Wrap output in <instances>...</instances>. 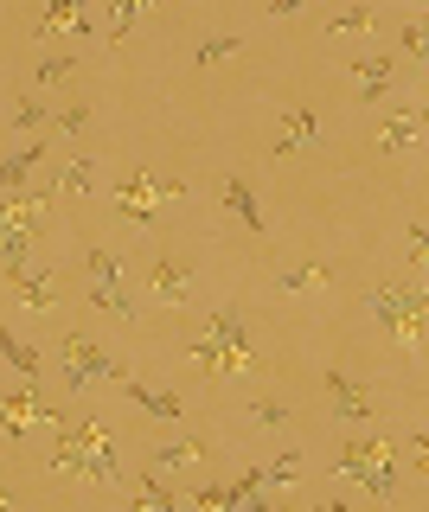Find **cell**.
<instances>
[{"mask_svg": "<svg viewBox=\"0 0 429 512\" xmlns=\"http://www.w3.org/2000/svg\"><path fill=\"white\" fill-rule=\"evenodd\" d=\"M84 269H90V308L116 314V320H135V295L122 282V256L116 250H84Z\"/></svg>", "mask_w": 429, "mask_h": 512, "instance_id": "8992f818", "label": "cell"}, {"mask_svg": "<svg viewBox=\"0 0 429 512\" xmlns=\"http://www.w3.org/2000/svg\"><path fill=\"white\" fill-rule=\"evenodd\" d=\"M52 423H58V410L33 391V378H26V391H7V397H0V436H7V442L33 436V429H52Z\"/></svg>", "mask_w": 429, "mask_h": 512, "instance_id": "ba28073f", "label": "cell"}, {"mask_svg": "<svg viewBox=\"0 0 429 512\" xmlns=\"http://www.w3.org/2000/svg\"><path fill=\"white\" fill-rule=\"evenodd\" d=\"M135 506H154V512H173V506H180V493H173V487H167V480H161V474H141V480H135Z\"/></svg>", "mask_w": 429, "mask_h": 512, "instance_id": "d4e9b609", "label": "cell"}, {"mask_svg": "<svg viewBox=\"0 0 429 512\" xmlns=\"http://www.w3.org/2000/svg\"><path fill=\"white\" fill-rule=\"evenodd\" d=\"M148 7H154V0H148Z\"/></svg>", "mask_w": 429, "mask_h": 512, "instance_id": "74e56055", "label": "cell"}, {"mask_svg": "<svg viewBox=\"0 0 429 512\" xmlns=\"http://www.w3.org/2000/svg\"><path fill=\"white\" fill-rule=\"evenodd\" d=\"M218 199H225V212L244 224V231H263V205H257V192H250L244 173H225V180H218Z\"/></svg>", "mask_w": 429, "mask_h": 512, "instance_id": "2e32d148", "label": "cell"}, {"mask_svg": "<svg viewBox=\"0 0 429 512\" xmlns=\"http://www.w3.org/2000/svg\"><path fill=\"white\" fill-rule=\"evenodd\" d=\"M45 192H52V199H84V192H97V154H71Z\"/></svg>", "mask_w": 429, "mask_h": 512, "instance_id": "e0dca14e", "label": "cell"}, {"mask_svg": "<svg viewBox=\"0 0 429 512\" xmlns=\"http://www.w3.org/2000/svg\"><path fill=\"white\" fill-rule=\"evenodd\" d=\"M199 461H205L199 442H167V448H154V468H199Z\"/></svg>", "mask_w": 429, "mask_h": 512, "instance_id": "484cf974", "label": "cell"}, {"mask_svg": "<svg viewBox=\"0 0 429 512\" xmlns=\"http://www.w3.org/2000/svg\"><path fill=\"white\" fill-rule=\"evenodd\" d=\"M321 384H327V404H333V416H340V423H359V416H372V391H365L359 378H346L340 365H333Z\"/></svg>", "mask_w": 429, "mask_h": 512, "instance_id": "7c38bea8", "label": "cell"}, {"mask_svg": "<svg viewBox=\"0 0 429 512\" xmlns=\"http://www.w3.org/2000/svg\"><path fill=\"white\" fill-rule=\"evenodd\" d=\"M33 32H39V39H58V32H71V39H97V7H77V0H45V20Z\"/></svg>", "mask_w": 429, "mask_h": 512, "instance_id": "30bf717a", "label": "cell"}, {"mask_svg": "<svg viewBox=\"0 0 429 512\" xmlns=\"http://www.w3.org/2000/svg\"><path fill=\"white\" fill-rule=\"evenodd\" d=\"M282 288L289 295H321V288H333V263H289L282 269Z\"/></svg>", "mask_w": 429, "mask_h": 512, "instance_id": "44dd1931", "label": "cell"}, {"mask_svg": "<svg viewBox=\"0 0 429 512\" xmlns=\"http://www.w3.org/2000/svg\"><path fill=\"white\" fill-rule=\"evenodd\" d=\"M289 423V404H276V397H263L257 404V429H282Z\"/></svg>", "mask_w": 429, "mask_h": 512, "instance_id": "4dcf8cb0", "label": "cell"}, {"mask_svg": "<svg viewBox=\"0 0 429 512\" xmlns=\"http://www.w3.org/2000/svg\"><path fill=\"white\" fill-rule=\"evenodd\" d=\"M0 359H7L20 378H39V372H45V352H33L20 333H7V327H0Z\"/></svg>", "mask_w": 429, "mask_h": 512, "instance_id": "7402d4cb", "label": "cell"}, {"mask_svg": "<svg viewBox=\"0 0 429 512\" xmlns=\"http://www.w3.org/2000/svg\"><path fill=\"white\" fill-rule=\"evenodd\" d=\"M365 308H372L378 314V327H385L391 333V340L397 346H404V352H417L423 346V288H372V295H365Z\"/></svg>", "mask_w": 429, "mask_h": 512, "instance_id": "277c9868", "label": "cell"}, {"mask_svg": "<svg viewBox=\"0 0 429 512\" xmlns=\"http://www.w3.org/2000/svg\"><path fill=\"white\" fill-rule=\"evenodd\" d=\"M186 359H193L199 378H237V372H257V365H263L237 308H212V314H205V327H199V340H193Z\"/></svg>", "mask_w": 429, "mask_h": 512, "instance_id": "7a4b0ae2", "label": "cell"}, {"mask_svg": "<svg viewBox=\"0 0 429 512\" xmlns=\"http://www.w3.org/2000/svg\"><path fill=\"white\" fill-rule=\"evenodd\" d=\"M391 77H397V58H359L353 64V84H359V103H385L391 96Z\"/></svg>", "mask_w": 429, "mask_h": 512, "instance_id": "ac0fdd59", "label": "cell"}, {"mask_svg": "<svg viewBox=\"0 0 429 512\" xmlns=\"http://www.w3.org/2000/svg\"><path fill=\"white\" fill-rule=\"evenodd\" d=\"M97 7H103V39L122 45V39L135 32V20L148 13V0H97Z\"/></svg>", "mask_w": 429, "mask_h": 512, "instance_id": "ffe728a7", "label": "cell"}, {"mask_svg": "<svg viewBox=\"0 0 429 512\" xmlns=\"http://www.w3.org/2000/svg\"><path fill=\"white\" fill-rule=\"evenodd\" d=\"M423 250H429V231H423V218L410 224V263H423Z\"/></svg>", "mask_w": 429, "mask_h": 512, "instance_id": "836d02e7", "label": "cell"}, {"mask_svg": "<svg viewBox=\"0 0 429 512\" xmlns=\"http://www.w3.org/2000/svg\"><path fill=\"white\" fill-rule=\"evenodd\" d=\"M193 288H199L193 263H180V256H148V295L161 301V308H186Z\"/></svg>", "mask_w": 429, "mask_h": 512, "instance_id": "9c48e42d", "label": "cell"}, {"mask_svg": "<svg viewBox=\"0 0 429 512\" xmlns=\"http://www.w3.org/2000/svg\"><path fill=\"white\" fill-rule=\"evenodd\" d=\"M333 474L340 480H353V487H365L378 506L397 493V448L385 436H353L340 448V461H333Z\"/></svg>", "mask_w": 429, "mask_h": 512, "instance_id": "3957f363", "label": "cell"}, {"mask_svg": "<svg viewBox=\"0 0 429 512\" xmlns=\"http://www.w3.org/2000/svg\"><path fill=\"white\" fill-rule=\"evenodd\" d=\"M39 160H45V141H33V148H20V154H7V160H0V192H20V180L39 167Z\"/></svg>", "mask_w": 429, "mask_h": 512, "instance_id": "603a6c76", "label": "cell"}, {"mask_svg": "<svg viewBox=\"0 0 429 512\" xmlns=\"http://www.w3.org/2000/svg\"><path fill=\"white\" fill-rule=\"evenodd\" d=\"M13 128H45V103H33V96H13Z\"/></svg>", "mask_w": 429, "mask_h": 512, "instance_id": "f546056e", "label": "cell"}, {"mask_svg": "<svg viewBox=\"0 0 429 512\" xmlns=\"http://www.w3.org/2000/svg\"><path fill=\"white\" fill-rule=\"evenodd\" d=\"M0 506H7V487H0Z\"/></svg>", "mask_w": 429, "mask_h": 512, "instance_id": "8d00e7d4", "label": "cell"}, {"mask_svg": "<svg viewBox=\"0 0 429 512\" xmlns=\"http://www.w3.org/2000/svg\"><path fill=\"white\" fill-rule=\"evenodd\" d=\"M333 39H359V32H372V7H353V13H333L327 20Z\"/></svg>", "mask_w": 429, "mask_h": 512, "instance_id": "4316f807", "label": "cell"}, {"mask_svg": "<svg viewBox=\"0 0 429 512\" xmlns=\"http://www.w3.org/2000/svg\"><path fill=\"white\" fill-rule=\"evenodd\" d=\"M52 474H71V480H90V487H116L122 480V461H116V436L97 423H52Z\"/></svg>", "mask_w": 429, "mask_h": 512, "instance_id": "6da1fadb", "label": "cell"}, {"mask_svg": "<svg viewBox=\"0 0 429 512\" xmlns=\"http://www.w3.org/2000/svg\"><path fill=\"white\" fill-rule=\"evenodd\" d=\"M161 199H180V180H154L148 167H129V173L116 180V212L129 218V224H148Z\"/></svg>", "mask_w": 429, "mask_h": 512, "instance_id": "52a82bcc", "label": "cell"}, {"mask_svg": "<svg viewBox=\"0 0 429 512\" xmlns=\"http://www.w3.org/2000/svg\"><path fill=\"white\" fill-rule=\"evenodd\" d=\"M0 269H7V288H13V295H20L33 314H45V308L58 301V282H52V276H39L26 256H13V263H0Z\"/></svg>", "mask_w": 429, "mask_h": 512, "instance_id": "8fae6325", "label": "cell"}, {"mask_svg": "<svg viewBox=\"0 0 429 512\" xmlns=\"http://www.w3.org/2000/svg\"><path fill=\"white\" fill-rule=\"evenodd\" d=\"M314 135H321V116H314V109H289V116L276 122V141H269V154H276V160H289L295 148H308Z\"/></svg>", "mask_w": 429, "mask_h": 512, "instance_id": "9a60e30c", "label": "cell"}, {"mask_svg": "<svg viewBox=\"0 0 429 512\" xmlns=\"http://www.w3.org/2000/svg\"><path fill=\"white\" fill-rule=\"evenodd\" d=\"M122 391L135 397V410H148L154 423H180L186 404H180V391H148V384H135V378H122Z\"/></svg>", "mask_w": 429, "mask_h": 512, "instance_id": "d6986e66", "label": "cell"}, {"mask_svg": "<svg viewBox=\"0 0 429 512\" xmlns=\"http://www.w3.org/2000/svg\"><path fill=\"white\" fill-rule=\"evenodd\" d=\"M71 71H77V58H71V52H58V58H39V71H33V77H39V84H65Z\"/></svg>", "mask_w": 429, "mask_h": 512, "instance_id": "83f0119b", "label": "cell"}, {"mask_svg": "<svg viewBox=\"0 0 429 512\" xmlns=\"http://www.w3.org/2000/svg\"><path fill=\"white\" fill-rule=\"evenodd\" d=\"M423 141V109L417 103H404L397 116H385V128H378V154H404V148H417Z\"/></svg>", "mask_w": 429, "mask_h": 512, "instance_id": "5bb4252c", "label": "cell"}, {"mask_svg": "<svg viewBox=\"0 0 429 512\" xmlns=\"http://www.w3.org/2000/svg\"><path fill=\"white\" fill-rule=\"evenodd\" d=\"M90 122V109L84 103H71V109H58V128H65V135H77V128Z\"/></svg>", "mask_w": 429, "mask_h": 512, "instance_id": "d6a6232c", "label": "cell"}, {"mask_svg": "<svg viewBox=\"0 0 429 512\" xmlns=\"http://www.w3.org/2000/svg\"><path fill=\"white\" fill-rule=\"evenodd\" d=\"M404 58H423V26H417V20L404 26Z\"/></svg>", "mask_w": 429, "mask_h": 512, "instance_id": "e575fe53", "label": "cell"}, {"mask_svg": "<svg viewBox=\"0 0 429 512\" xmlns=\"http://www.w3.org/2000/svg\"><path fill=\"white\" fill-rule=\"evenodd\" d=\"M301 480V448H282L276 461H263V493H282Z\"/></svg>", "mask_w": 429, "mask_h": 512, "instance_id": "cb8c5ba5", "label": "cell"}, {"mask_svg": "<svg viewBox=\"0 0 429 512\" xmlns=\"http://www.w3.org/2000/svg\"><path fill=\"white\" fill-rule=\"evenodd\" d=\"M45 212H52V192H7L0 199V231H33L39 237Z\"/></svg>", "mask_w": 429, "mask_h": 512, "instance_id": "4fadbf2b", "label": "cell"}, {"mask_svg": "<svg viewBox=\"0 0 429 512\" xmlns=\"http://www.w3.org/2000/svg\"><path fill=\"white\" fill-rule=\"evenodd\" d=\"M193 500H199V506H212V512H218V506H237V500H231V487H218V480H205Z\"/></svg>", "mask_w": 429, "mask_h": 512, "instance_id": "1f68e13d", "label": "cell"}, {"mask_svg": "<svg viewBox=\"0 0 429 512\" xmlns=\"http://www.w3.org/2000/svg\"><path fill=\"white\" fill-rule=\"evenodd\" d=\"M58 359H65V384H71V391H90L97 378H116V384L129 378V365L109 359V352L97 340H84V333H65V340H58Z\"/></svg>", "mask_w": 429, "mask_h": 512, "instance_id": "5b68a950", "label": "cell"}, {"mask_svg": "<svg viewBox=\"0 0 429 512\" xmlns=\"http://www.w3.org/2000/svg\"><path fill=\"white\" fill-rule=\"evenodd\" d=\"M231 52H244V45H237L231 32H218V39H205V45H199V64H225Z\"/></svg>", "mask_w": 429, "mask_h": 512, "instance_id": "f1b7e54d", "label": "cell"}, {"mask_svg": "<svg viewBox=\"0 0 429 512\" xmlns=\"http://www.w3.org/2000/svg\"><path fill=\"white\" fill-rule=\"evenodd\" d=\"M263 7L276 13V20H289V13H301V7H308V0H263Z\"/></svg>", "mask_w": 429, "mask_h": 512, "instance_id": "d590c367", "label": "cell"}]
</instances>
